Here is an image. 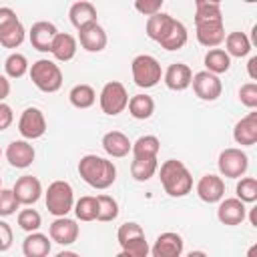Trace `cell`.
<instances>
[{"mask_svg":"<svg viewBox=\"0 0 257 257\" xmlns=\"http://www.w3.org/2000/svg\"><path fill=\"white\" fill-rule=\"evenodd\" d=\"M78 175L92 189L104 191L116 181V167L112 161L98 155H84L78 161Z\"/></svg>","mask_w":257,"mask_h":257,"instance_id":"1","label":"cell"},{"mask_svg":"<svg viewBox=\"0 0 257 257\" xmlns=\"http://www.w3.org/2000/svg\"><path fill=\"white\" fill-rule=\"evenodd\" d=\"M159 179L169 197H185L193 189V177L185 163L177 159H169L159 169Z\"/></svg>","mask_w":257,"mask_h":257,"instance_id":"2","label":"cell"},{"mask_svg":"<svg viewBox=\"0 0 257 257\" xmlns=\"http://www.w3.org/2000/svg\"><path fill=\"white\" fill-rule=\"evenodd\" d=\"M28 74H30V80L34 82V86L42 92H56L62 86V70L54 60L40 58V60L32 62Z\"/></svg>","mask_w":257,"mask_h":257,"instance_id":"3","label":"cell"},{"mask_svg":"<svg viewBox=\"0 0 257 257\" xmlns=\"http://www.w3.org/2000/svg\"><path fill=\"white\" fill-rule=\"evenodd\" d=\"M44 199L48 213H52L54 217H66L74 209V191L66 181L50 183L44 193Z\"/></svg>","mask_w":257,"mask_h":257,"instance_id":"4","label":"cell"},{"mask_svg":"<svg viewBox=\"0 0 257 257\" xmlns=\"http://www.w3.org/2000/svg\"><path fill=\"white\" fill-rule=\"evenodd\" d=\"M131 72H133L135 84L141 86V88H153L163 78L161 64L151 54H139V56H135L133 62H131Z\"/></svg>","mask_w":257,"mask_h":257,"instance_id":"5","label":"cell"},{"mask_svg":"<svg viewBox=\"0 0 257 257\" xmlns=\"http://www.w3.org/2000/svg\"><path fill=\"white\" fill-rule=\"evenodd\" d=\"M98 102H100V108H102L104 114L116 116V114H120L126 108V104H128V92H126V88H124L122 82L110 80V82H106L102 86L100 96H98Z\"/></svg>","mask_w":257,"mask_h":257,"instance_id":"6","label":"cell"},{"mask_svg":"<svg viewBox=\"0 0 257 257\" xmlns=\"http://www.w3.org/2000/svg\"><path fill=\"white\" fill-rule=\"evenodd\" d=\"M217 165H219V173L223 177H227V179H241L247 173V169H249V157L241 149L231 147V149L221 151Z\"/></svg>","mask_w":257,"mask_h":257,"instance_id":"7","label":"cell"},{"mask_svg":"<svg viewBox=\"0 0 257 257\" xmlns=\"http://www.w3.org/2000/svg\"><path fill=\"white\" fill-rule=\"evenodd\" d=\"M18 133L22 135L24 141H34L40 139L46 133V118L44 112L36 106H28L22 110L18 118Z\"/></svg>","mask_w":257,"mask_h":257,"instance_id":"8","label":"cell"},{"mask_svg":"<svg viewBox=\"0 0 257 257\" xmlns=\"http://www.w3.org/2000/svg\"><path fill=\"white\" fill-rule=\"evenodd\" d=\"M191 84H193L195 94H197L201 100H209V102H213V100H217V98L221 96V92H223L221 78L215 76V74H211V72H207V70L195 72Z\"/></svg>","mask_w":257,"mask_h":257,"instance_id":"9","label":"cell"},{"mask_svg":"<svg viewBox=\"0 0 257 257\" xmlns=\"http://www.w3.org/2000/svg\"><path fill=\"white\" fill-rule=\"evenodd\" d=\"M195 34L197 42L201 46L217 48L225 40V26L223 20H209V22H195Z\"/></svg>","mask_w":257,"mask_h":257,"instance_id":"10","label":"cell"},{"mask_svg":"<svg viewBox=\"0 0 257 257\" xmlns=\"http://www.w3.org/2000/svg\"><path fill=\"white\" fill-rule=\"evenodd\" d=\"M183 247L185 243L179 233L165 231L155 239L151 247V255L153 257H183Z\"/></svg>","mask_w":257,"mask_h":257,"instance_id":"11","label":"cell"},{"mask_svg":"<svg viewBox=\"0 0 257 257\" xmlns=\"http://www.w3.org/2000/svg\"><path fill=\"white\" fill-rule=\"evenodd\" d=\"M12 193L20 205H34L42 195V183L32 175H22L16 179Z\"/></svg>","mask_w":257,"mask_h":257,"instance_id":"12","label":"cell"},{"mask_svg":"<svg viewBox=\"0 0 257 257\" xmlns=\"http://www.w3.org/2000/svg\"><path fill=\"white\" fill-rule=\"evenodd\" d=\"M247 217V207L245 203H241L237 197H231V199H221L219 201V209H217V219L223 223V225H229V227H235V225H241Z\"/></svg>","mask_w":257,"mask_h":257,"instance_id":"13","label":"cell"},{"mask_svg":"<svg viewBox=\"0 0 257 257\" xmlns=\"http://www.w3.org/2000/svg\"><path fill=\"white\" fill-rule=\"evenodd\" d=\"M56 34H58V30L52 22L38 20V22L32 24V28L28 32V38H30L32 48H36L38 52H50V46H52V40H54Z\"/></svg>","mask_w":257,"mask_h":257,"instance_id":"14","label":"cell"},{"mask_svg":"<svg viewBox=\"0 0 257 257\" xmlns=\"http://www.w3.org/2000/svg\"><path fill=\"white\" fill-rule=\"evenodd\" d=\"M197 195H199L201 201H205L209 205L211 203H219L225 197V183H223V179L217 177V175H211V173L203 175L199 179V183H197Z\"/></svg>","mask_w":257,"mask_h":257,"instance_id":"15","label":"cell"},{"mask_svg":"<svg viewBox=\"0 0 257 257\" xmlns=\"http://www.w3.org/2000/svg\"><path fill=\"white\" fill-rule=\"evenodd\" d=\"M78 42L86 52H100V50H104L108 38H106L104 28L98 22H94V24H88L78 30Z\"/></svg>","mask_w":257,"mask_h":257,"instance_id":"16","label":"cell"},{"mask_svg":"<svg viewBox=\"0 0 257 257\" xmlns=\"http://www.w3.org/2000/svg\"><path fill=\"white\" fill-rule=\"evenodd\" d=\"M34 157H36L34 147H32L28 141H24V139L12 141V143L8 145V149H6V159H8V163H10L12 167H16V169H26V167H30V165L34 163Z\"/></svg>","mask_w":257,"mask_h":257,"instance_id":"17","label":"cell"},{"mask_svg":"<svg viewBox=\"0 0 257 257\" xmlns=\"http://www.w3.org/2000/svg\"><path fill=\"white\" fill-rule=\"evenodd\" d=\"M48 233H50V239L56 241L58 245H72L78 239V225L68 217H56L50 223Z\"/></svg>","mask_w":257,"mask_h":257,"instance_id":"18","label":"cell"},{"mask_svg":"<svg viewBox=\"0 0 257 257\" xmlns=\"http://www.w3.org/2000/svg\"><path fill=\"white\" fill-rule=\"evenodd\" d=\"M163 80H165L167 88H171V90H179V92H181V90H185V88L191 86L193 70H191L187 64H183V62H175V64H171V66L165 70Z\"/></svg>","mask_w":257,"mask_h":257,"instance_id":"19","label":"cell"},{"mask_svg":"<svg viewBox=\"0 0 257 257\" xmlns=\"http://www.w3.org/2000/svg\"><path fill=\"white\" fill-rule=\"evenodd\" d=\"M233 139L241 147H251L257 143V112H249L235 124Z\"/></svg>","mask_w":257,"mask_h":257,"instance_id":"20","label":"cell"},{"mask_svg":"<svg viewBox=\"0 0 257 257\" xmlns=\"http://www.w3.org/2000/svg\"><path fill=\"white\" fill-rule=\"evenodd\" d=\"M131 147L133 143L128 141V137L120 131H108L104 137H102V149L108 157L112 159H122L131 153Z\"/></svg>","mask_w":257,"mask_h":257,"instance_id":"21","label":"cell"},{"mask_svg":"<svg viewBox=\"0 0 257 257\" xmlns=\"http://www.w3.org/2000/svg\"><path fill=\"white\" fill-rule=\"evenodd\" d=\"M76 48H78V44H76V38H74L72 34H68V32H58V34L54 36V40H52L50 54H52L58 62H68V60L74 58Z\"/></svg>","mask_w":257,"mask_h":257,"instance_id":"22","label":"cell"},{"mask_svg":"<svg viewBox=\"0 0 257 257\" xmlns=\"http://www.w3.org/2000/svg\"><path fill=\"white\" fill-rule=\"evenodd\" d=\"M68 18H70L72 26L76 30H80V28L96 22V8H94L92 2H86V0L74 2L70 6V10H68Z\"/></svg>","mask_w":257,"mask_h":257,"instance_id":"23","label":"cell"},{"mask_svg":"<svg viewBox=\"0 0 257 257\" xmlns=\"http://www.w3.org/2000/svg\"><path fill=\"white\" fill-rule=\"evenodd\" d=\"M187 38H189V32L185 28V24L181 20H175L171 22V26L167 28L165 36L159 40V44L165 48V50H179L187 44Z\"/></svg>","mask_w":257,"mask_h":257,"instance_id":"24","label":"cell"},{"mask_svg":"<svg viewBox=\"0 0 257 257\" xmlns=\"http://www.w3.org/2000/svg\"><path fill=\"white\" fill-rule=\"evenodd\" d=\"M24 257H48L50 253V239L44 233H28L22 243Z\"/></svg>","mask_w":257,"mask_h":257,"instance_id":"25","label":"cell"},{"mask_svg":"<svg viewBox=\"0 0 257 257\" xmlns=\"http://www.w3.org/2000/svg\"><path fill=\"white\" fill-rule=\"evenodd\" d=\"M203 62L207 66V72H211L215 76H219V74H223V72H227L231 68V56L223 48H211V50H207Z\"/></svg>","mask_w":257,"mask_h":257,"instance_id":"26","label":"cell"},{"mask_svg":"<svg viewBox=\"0 0 257 257\" xmlns=\"http://www.w3.org/2000/svg\"><path fill=\"white\" fill-rule=\"evenodd\" d=\"M225 52L229 56H235V58H243L251 52V40L245 32H229L225 36Z\"/></svg>","mask_w":257,"mask_h":257,"instance_id":"27","label":"cell"},{"mask_svg":"<svg viewBox=\"0 0 257 257\" xmlns=\"http://www.w3.org/2000/svg\"><path fill=\"white\" fill-rule=\"evenodd\" d=\"M126 106H128L131 116L137 118V120L151 118L153 112H155V100L149 94H135V96H131Z\"/></svg>","mask_w":257,"mask_h":257,"instance_id":"28","label":"cell"},{"mask_svg":"<svg viewBox=\"0 0 257 257\" xmlns=\"http://www.w3.org/2000/svg\"><path fill=\"white\" fill-rule=\"evenodd\" d=\"M159 151H161V141L155 135L139 137L131 147V153L135 155V159H155Z\"/></svg>","mask_w":257,"mask_h":257,"instance_id":"29","label":"cell"},{"mask_svg":"<svg viewBox=\"0 0 257 257\" xmlns=\"http://www.w3.org/2000/svg\"><path fill=\"white\" fill-rule=\"evenodd\" d=\"M68 100L74 108H90L96 100V92L90 84H76L68 92Z\"/></svg>","mask_w":257,"mask_h":257,"instance_id":"30","label":"cell"},{"mask_svg":"<svg viewBox=\"0 0 257 257\" xmlns=\"http://www.w3.org/2000/svg\"><path fill=\"white\" fill-rule=\"evenodd\" d=\"M171 22H173V16L167 14V12H159V14H155V16H149V18H147V36H149L151 40L159 42V40L165 36V32H167V28L171 26Z\"/></svg>","mask_w":257,"mask_h":257,"instance_id":"31","label":"cell"},{"mask_svg":"<svg viewBox=\"0 0 257 257\" xmlns=\"http://www.w3.org/2000/svg\"><path fill=\"white\" fill-rule=\"evenodd\" d=\"M209 20H223L221 4L215 0H197L195 2V22H209Z\"/></svg>","mask_w":257,"mask_h":257,"instance_id":"32","label":"cell"},{"mask_svg":"<svg viewBox=\"0 0 257 257\" xmlns=\"http://www.w3.org/2000/svg\"><path fill=\"white\" fill-rule=\"evenodd\" d=\"M157 171H159L157 157H155V159H135V161L131 163V175H133V179L139 181V183L149 181L151 177H155Z\"/></svg>","mask_w":257,"mask_h":257,"instance_id":"33","label":"cell"},{"mask_svg":"<svg viewBox=\"0 0 257 257\" xmlns=\"http://www.w3.org/2000/svg\"><path fill=\"white\" fill-rule=\"evenodd\" d=\"M24 36H26V30H24L22 22L16 20V22H12L0 30V44L4 48H16L24 42Z\"/></svg>","mask_w":257,"mask_h":257,"instance_id":"34","label":"cell"},{"mask_svg":"<svg viewBox=\"0 0 257 257\" xmlns=\"http://www.w3.org/2000/svg\"><path fill=\"white\" fill-rule=\"evenodd\" d=\"M98 213V205H96V197L84 195L78 201H74V215L80 221H94Z\"/></svg>","mask_w":257,"mask_h":257,"instance_id":"35","label":"cell"},{"mask_svg":"<svg viewBox=\"0 0 257 257\" xmlns=\"http://www.w3.org/2000/svg\"><path fill=\"white\" fill-rule=\"evenodd\" d=\"M4 70H6V74H8L10 78H22V76L30 70L28 58H26L24 54H20V52H12V54L6 58V62H4Z\"/></svg>","mask_w":257,"mask_h":257,"instance_id":"36","label":"cell"},{"mask_svg":"<svg viewBox=\"0 0 257 257\" xmlns=\"http://www.w3.org/2000/svg\"><path fill=\"white\" fill-rule=\"evenodd\" d=\"M96 205H98V213H96V221H112L118 217V203L114 197L110 195H98L96 197Z\"/></svg>","mask_w":257,"mask_h":257,"instance_id":"37","label":"cell"},{"mask_svg":"<svg viewBox=\"0 0 257 257\" xmlns=\"http://www.w3.org/2000/svg\"><path fill=\"white\" fill-rule=\"evenodd\" d=\"M237 199L241 203H255L257 201V179L255 177H243L235 187Z\"/></svg>","mask_w":257,"mask_h":257,"instance_id":"38","label":"cell"},{"mask_svg":"<svg viewBox=\"0 0 257 257\" xmlns=\"http://www.w3.org/2000/svg\"><path fill=\"white\" fill-rule=\"evenodd\" d=\"M120 251H124L131 257H149L151 247H149V241H147L145 235H137V237L128 239L126 243H122L120 245Z\"/></svg>","mask_w":257,"mask_h":257,"instance_id":"39","label":"cell"},{"mask_svg":"<svg viewBox=\"0 0 257 257\" xmlns=\"http://www.w3.org/2000/svg\"><path fill=\"white\" fill-rule=\"evenodd\" d=\"M18 225L20 229H24L26 233H36L42 225V217L36 209H22L18 213Z\"/></svg>","mask_w":257,"mask_h":257,"instance_id":"40","label":"cell"},{"mask_svg":"<svg viewBox=\"0 0 257 257\" xmlns=\"http://www.w3.org/2000/svg\"><path fill=\"white\" fill-rule=\"evenodd\" d=\"M18 207H20V203L14 197L12 189H0V217L14 215Z\"/></svg>","mask_w":257,"mask_h":257,"instance_id":"41","label":"cell"},{"mask_svg":"<svg viewBox=\"0 0 257 257\" xmlns=\"http://www.w3.org/2000/svg\"><path fill=\"white\" fill-rule=\"evenodd\" d=\"M137 235H145V231H143V227L139 225V223H122L120 227H118V231H116V239H118V245H122V243H126L128 239H133V237H137Z\"/></svg>","mask_w":257,"mask_h":257,"instance_id":"42","label":"cell"},{"mask_svg":"<svg viewBox=\"0 0 257 257\" xmlns=\"http://www.w3.org/2000/svg\"><path fill=\"white\" fill-rule=\"evenodd\" d=\"M239 100L247 106V108H255L257 106V82H247L239 88Z\"/></svg>","mask_w":257,"mask_h":257,"instance_id":"43","label":"cell"},{"mask_svg":"<svg viewBox=\"0 0 257 257\" xmlns=\"http://www.w3.org/2000/svg\"><path fill=\"white\" fill-rule=\"evenodd\" d=\"M135 8H137V12H141L145 16H155V14L161 12L163 0H137L135 2Z\"/></svg>","mask_w":257,"mask_h":257,"instance_id":"44","label":"cell"},{"mask_svg":"<svg viewBox=\"0 0 257 257\" xmlns=\"http://www.w3.org/2000/svg\"><path fill=\"white\" fill-rule=\"evenodd\" d=\"M12 239H14V235H12L10 225L6 221H0V253L8 251L12 247Z\"/></svg>","mask_w":257,"mask_h":257,"instance_id":"45","label":"cell"},{"mask_svg":"<svg viewBox=\"0 0 257 257\" xmlns=\"http://www.w3.org/2000/svg\"><path fill=\"white\" fill-rule=\"evenodd\" d=\"M14 120V112L10 108V104L0 102V131H6Z\"/></svg>","mask_w":257,"mask_h":257,"instance_id":"46","label":"cell"},{"mask_svg":"<svg viewBox=\"0 0 257 257\" xmlns=\"http://www.w3.org/2000/svg\"><path fill=\"white\" fill-rule=\"evenodd\" d=\"M16 20H18V16H16V12H14L12 8H8V6H0V30L6 28L8 24L16 22Z\"/></svg>","mask_w":257,"mask_h":257,"instance_id":"47","label":"cell"},{"mask_svg":"<svg viewBox=\"0 0 257 257\" xmlns=\"http://www.w3.org/2000/svg\"><path fill=\"white\" fill-rule=\"evenodd\" d=\"M8 94H10V80L4 74H0V102H4Z\"/></svg>","mask_w":257,"mask_h":257,"instance_id":"48","label":"cell"},{"mask_svg":"<svg viewBox=\"0 0 257 257\" xmlns=\"http://www.w3.org/2000/svg\"><path fill=\"white\" fill-rule=\"evenodd\" d=\"M247 72L251 80H257V56H251L247 62Z\"/></svg>","mask_w":257,"mask_h":257,"instance_id":"49","label":"cell"},{"mask_svg":"<svg viewBox=\"0 0 257 257\" xmlns=\"http://www.w3.org/2000/svg\"><path fill=\"white\" fill-rule=\"evenodd\" d=\"M54 257H80V255L74 253V251H60V253H56Z\"/></svg>","mask_w":257,"mask_h":257,"instance_id":"50","label":"cell"},{"mask_svg":"<svg viewBox=\"0 0 257 257\" xmlns=\"http://www.w3.org/2000/svg\"><path fill=\"white\" fill-rule=\"evenodd\" d=\"M185 257H209V255L203 253V251H191V253H187Z\"/></svg>","mask_w":257,"mask_h":257,"instance_id":"51","label":"cell"},{"mask_svg":"<svg viewBox=\"0 0 257 257\" xmlns=\"http://www.w3.org/2000/svg\"><path fill=\"white\" fill-rule=\"evenodd\" d=\"M247 257H257V245H251V247H249Z\"/></svg>","mask_w":257,"mask_h":257,"instance_id":"52","label":"cell"},{"mask_svg":"<svg viewBox=\"0 0 257 257\" xmlns=\"http://www.w3.org/2000/svg\"><path fill=\"white\" fill-rule=\"evenodd\" d=\"M116 257H131V255H126V253H124V251H120V253H118V255H116Z\"/></svg>","mask_w":257,"mask_h":257,"instance_id":"53","label":"cell"},{"mask_svg":"<svg viewBox=\"0 0 257 257\" xmlns=\"http://www.w3.org/2000/svg\"><path fill=\"white\" fill-rule=\"evenodd\" d=\"M0 189H2V179H0Z\"/></svg>","mask_w":257,"mask_h":257,"instance_id":"54","label":"cell"},{"mask_svg":"<svg viewBox=\"0 0 257 257\" xmlns=\"http://www.w3.org/2000/svg\"><path fill=\"white\" fill-rule=\"evenodd\" d=\"M0 157H2V149H0Z\"/></svg>","mask_w":257,"mask_h":257,"instance_id":"55","label":"cell"}]
</instances>
